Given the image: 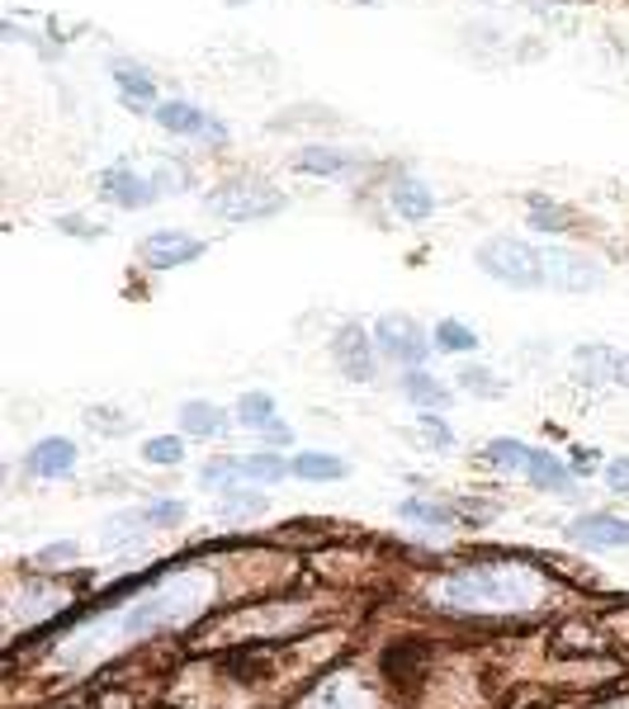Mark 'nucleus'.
Here are the masks:
<instances>
[{
	"label": "nucleus",
	"mask_w": 629,
	"mask_h": 709,
	"mask_svg": "<svg viewBox=\"0 0 629 709\" xmlns=\"http://www.w3.org/2000/svg\"><path fill=\"white\" fill-rule=\"evenodd\" d=\"M530 227H539V233H568V218L564 208H554L545 194H530Z\"/></svg>",
	"instance_id": "28"
},
{
	"label": "nucleus",
	"mask_w": 629,
	"mask_h": 709,
	"mask_svg": "<svg viewBox=\"0 0 629 709\" xmlns=\"http://www.w3.org/2000/svg\"><path fill=\"white\" fill-rule=\"evenodd\" d=\"M110 71H114V81H118V91H124V100L133 104V110H143V104H137V100H152V91H156L147 71H137L133 62H114Z\"/></svg>",
	"instance_id": "25"
},
{
	"label": "nucleus",
	"mask_w": 629,
	"mask_h": 709,
	"mask_svg": "<svg viewBox=\"0 0 629 709\" xmlns=\"http://www.w3.org/2000/svg\"><path fill=\"white\" fill-rule=\"evenodd\" d=\"M398 516H403L408 525H426V530H445L460 521V511L454 506H441V502H426V496H408L403 506H398Z\"/></svg>",
	"instance_id": "20"
},
{
	"label": "nucleus",
	"mask_w": 629,
	"mask_h": 709,
	"mask_svg": "<svg viewBox=\"0 0 629 709\" xmlns=\"http://www.w3.org/2000/svg\"><path fill=\"white\" fill-rule=\"evenodd\" d=\"M403 393L416 402V407H426V412H441V407L450 402V388L431 374V369H403Z\"/></svg>",
	"instance_id": "16"
},
{
	"label": "nucleus",
	"mask_w": 629,
	"mask_h": 709,
	"mask_svg": "<svg viewBox=\"0 0 629 709\" xmlns=\"http://www.w3.org/2000/svg\"><path fill=\"white\" fill-rule=\"evenodd\" d=\"M416 431H426V435L435 440V450H450V445H454V431H450V425L435 417V412H422V417H416Z\"/></svg>",
	"instance_id": "32"
},
{
	"label": "nucleus",
	"mask_w": 629,
	"mask_h": 709,
	"mask_svg": "<svg viewBox=\"0 0 629 709\" xmlns=\"http://www.w3.org/2000/svg\"><path fill=\"white\" fill-rule=\"evenodd\" d=\"M606 487L610 492H629V459H606Z\"/></svg>",
	"instance_id": "33"
},
{
	"label": "nucleus",
	"mask_w": 629,
	"mask_h": 709,
	"mask_svg": "<svg viewBox=\"0 0 629 709\" xmlns=\"http://www.w3.org/2000/svg\"><path fill=\"white\" fill-rule=\"evenodd\" d=\"M237 469L247 483H285L289 459H279L275 450H256V454H237Z\"/></svg>",
	"instance_id": "19"
},
{
	"label": "nucleus",
	"mask_w": 629,
	"mask_h": 709,
	"mask_svg": "<svg viewBox=\"0 0 629 709\" xmlns=\"http://www.w3.org/2000/svg\"><path fill=\"white\" fill-rule=\"evenodd\" d=\"M568 540L587 544V548H629V521L606 516V511H591V516H578L568 525Z\"/></svg>",
	"instance_id": "10"
},
{
	"label": "nucleus",
	"mask_w": 629,
	"mask_h": 709,
	"mask_svg": "<svg viewBox=\"0 0 629 709\" xmlns=\"http://www.w3.org/2000/svg\"><path fill=\"white\" fill-rule=\"evenodd\" d=\"M85 421H91L95 431H118V425H124V417H118V412H100V407H91V412H85Z\"/></svg>",
	"instance_id": "36"
},
{
	"label": "nucleus",
	"mask_w": 629,
	"mask_h": 709,
	"mask_svg": "<svg viewBox=\"0 0 629 709\" xmlns=\"http://www.w3.org/2000/svg\"><path fill=\"white\" fill-rule=\"evenodd\" d=\"M535 582L530 577H516L497 567V573H464V577H450L441 587V600L454 610H512V606H530L535 600Z\"/></svg>",
	"instance_id": "1"
},
{
	"label": "nucleus",
	"mask_w": 629,
	"mask_h": 709,
	"mask_svg": "<svg viewBox=\"0 0 629 709\" xmlns=\"http://www.w3.org/2000/svg\"><path fill=\"white\" fill-rule=\"evenodd\" d=\"M370 331H374L379 360H389V364H398V369H422L426 354H431V346H435L431 336L416 327V317H408V312H383Z\"/></svg>",
	"instance_id": "4"
},
{
	"label": "nucleus",
	"mask_w": 629,
	"mask_h": 709,
	"mask_svg": "<svg viewBox=\"0 0 629 709\" xmlns=\"http://www.w3.org/2000/svg\"><path fill=\"white\" fill-rule=\"evenodd\" d=\"M431 341H435V350H445V354H468V350H478V331L468 322H460V317H441Z\"/></svg>",
	"instance_id": "21"
},
{
	"label": "nucleus",
	"mask_w": 629,
	"mask_h": 709,
	"mask_svg": "<svg viewBox=\"0 0 629 709\" xmlns=\"http://www.w3.org/2000/svg\"><path fill=\"white\" fill-rule=\"evenodd\" d=\"M199 483L208 487V492H237L241 483H247V477H241V469H237V454H214L208 459V464L199 469Z\"/></svg>",
	"instance_id": "22"
},
{
	"label": "nucleus",
	"mask_w": 629,
	"mask_h": 709,
	"mask_svg": "<svg viewBox=\"0 0 629 709\" xmlns=\"http://www.w3.org/2000/svg\"><path fill=\"white\" fill-rule=\"evenodd\" d=\"M549 284L554 289H568V294H591V289L606 284V265H597L591 256L549 251Z\"/></svg>",
	"instance_id": "9"
},
{
	"label": "nucleus",
	"mask_w": 629,
	"mask_h": 709,
	"mask_svg": "<svg viewBox=\"0 0 629 709\" xmlns=\"http://www.w3.org/2000/svg\"><path fill=\"white\" fill-rule=\"evenodd\" d=\"M237 421L251 425V431H266V425L279 421V407H275L270 393H241L237 398Z\"/></svg>",
	"instance_id": "24"
},
{
	"label": "nucleus",
	"mask_w": 629,
	"mask_h": 709,
	"mask_svg": "<svg viewBox=\"0 0 629 709\" xmlns=\"http://www.w3.org/2000/svg\"><path fill=\"white\" fill-rule=\"evenodd\" d=\"M331 354H337L341 374L351 383H370L379 374V350H374V331H364L360 322H341L331 336Z\"/></svg>",
	"instance_id": "5"
},
{
	"label": "nucleus",
	"mask_w": 629,
	"mask_h": 709,
	"mask_svg": "<svg viewBox=\"0 0 629 709\" xmlns=\"http://www.w3.org/2000/svg\"><path fill=\"white\" fill-rule=\"evenodd\" d=\"M227 6H256V0H227Z\"/></svg>",
	"instance_id": "37"
},
{
	"label": "nucleus",
	"mask_w": 629,
	"mask_h": 709,
	"mask_svg": "<svg viewBox=\"0 0 629 709\" xmlns=\"http://www.w3.org/2000/svg\"><path fill=\"white\" fill-rule=\"evenodd\" d=\"M293 440V431L285 421H275V425H266V431H260V445H270V450H279V445H289Z\"/></svg>",
	"instance_id": "35"
},
{
	"label": "nucleus",
	"mask_w": 629,
	"mask_h": 709,
	"mask_svg": "<svg viewBox=\"0 0 629 709\" xmlns=\"http://www.w3.org/2000/svg\"><path fill=\"white\" fill-rule=\"evenodd\" d=\"M72 558H81L72 540H62V544H43L39 554H33V563H39V567H62V563H72Z\"/></svg>",
	"instance_id": "31"
},
{
	"label": "nucleus",
	"mask_w": 629,
	"mask_h": 709,
	"mask_svg": "<svg viewBox=\"0 0 629 709\" xmlns=\"http://www.w3.org/2000/svg\"><path fill=\"white\" fill-rule=\"evenodd\" d=\"M454 383H460L464 393H474V398H487V402L506 393V383H502V379H493L487 369H460V374H454Z\"/></svg>",
	"instance_id": "27"
},
{
	"label": "nucleus",
	"mask_w": 629,
	"mask_h": 709,
	"mask_svg": "<svg viewBox=\"0 0 629 709\" xmlns=\"http://www.w3.org/2000/svg\"><path fill=\"white\" fill-rule=\"evenodd\" d=\"M176 421H181V431H185V435H218L223 425H227V412H223V407H214V402L195 398V402H185V407H181Z\"/></svg>",
	"instance_id": "18"
},
{
	"label": "nucleus",
	"mask_w": 629,
	"mask_h": 709,
	"mask_svg": "<svg viewBox=\"0 0 629 709\" xmlns=\"http://www.w3.org/2000/svg\"><path fill=\"white\" fill-rule=\"evenodd\" d=\"M520 473L530 477V487L549 492V496H578L568 464H558V459H554L549 450H530V459H526V469H520Z\"/></svg>",
	"instance_id": "12"
},
{
	"label": "nucleus",
	"mask_w": 629,
	"mask_h": 709,
	"mask_svg": "<svg viewBox=\"0 0 629 709\" xmlns=\"http://www.w3.org/2000/svg\"><path fill=\"white\" fill-rule=\"evenodd\" d=\"M137 521H143L147 530H152V525H176V521H185V506H181V502H166V496H156V502L137 506Z\"/></svg>",
	"instance_id": "30"
},
{
	"label": "nucleus",
	"mask_w": 629,
	"mask_h": 709,
	"mask_svg": "<svg viewBox=\"0 0 629 709\" xmlns=\"http://www.w3.org/2000/svg\"><path fill=\"white\" fill-rule=\"evenodd\" d=\"M199 256H204V242L189 233H152L137 242V260H143L147 270H181V265L199 260Z\"/></svg>",
	"instance_id": "6"
},
{
	"label": "nucleus",
	"mask_w": 629,
	"mask_h": 709,
	"mask_svg": "<svg viewBox=\"0 0 629 709\" xmlns=\"http://www.w3.org/2000/svg\"><path fill=\"white\" fill-rule=\"evenodd\" d=\"M72 469H76V445L66 435H48L29 450V473H39V477H62Z\"/></svg>",
	"instance_id": "14"
},
{
	"label": "nucleus",
	"mask_w": 629,
	"mask_h": 709,
	"mask_svg": "<svg viewBox=\"0 0 629 709\" xmlns=\"http://www.w3.org/2000/svg\"><path fill=\"white\" fill-rule=\"evenodd\" d=\"M573 360H578V369H587L591 379H606L616 388H629V350L620 346H601V341H587L573 350Z\"/></svg>",
	"instance_id": "11"
},
{
	"label": "nucleus",
	"mask_w": 629,
	"mask_h": 709,
	"mask_svg": "<svg viewBox=\"0 0 629 709\" xmlns=\"http://www.w3.org/2000/svg\"><path fill=\"white\" fill-rule=\"evenodd\" d=\"M293 166L299 171H308V175H341V171H351V166H360V156H351V152H341V147H303L299 156H293Z\"/></svg>",
	"instance_id": "17"
},
{
	"label": "nucleus",
	"mask_w": 629,
	"mask_h": 709,
	"mask_svg": "<svg viewBox=\"0 0 629 709\" xmlns=\"http://www.w3.org/2000/svg\"><path fill=\"white\" fill-rule=\"evenodd\" d=\"M152 119L162 123L166 133H176V137H208V142H223L227 129L214 119V114H204L199 104H189V100H166V104H156Z\"/></svg>",
	"instance_id": "7"
},
{
	"label": "nucleus",
	"mask_w": 629,
	"mask_h": 709,
	"mask_svg": "<svg viewBox=\"0 0 629 709\" xmlns=\"http://www.w3.org/2000/svg\"><path fill=\"white\" fill-rule=\"evenodd\" d=\"M289 473L303 477V483H341V477H351V464H346L341 454H322V450H303L289 459Z\"/></svg>",
	"instance_id": "15"
},
{
	"label": "nucleus",
	"mask_w": 629,
	"mask_h": 709,
	"mask_svg": "<svg viewBox=\"0 0 629 709\" xmlns=\"http://www.w3.org/2000/svg\"><path fill=\"white\" fill-rule=\"evenodd\" d=\"M285 194L279 189H266L256 181H227L208 194V213L223 223H260V218H275V213H285Z\"/></svg>",
	"instance_id": "3"
},
{
	"label": "nucleus",
	"mask_w": 629,
	"mask_h": 709,
	"mask_svg": "<svg viewBox=\"0 0 629 709\" xmlns=\"http://www.w3.org/2000/svg\"><path fill=\"white\" fill-rule=\"evenodd\" d=\"M58 233H66V237H85V242H95V237H100V227H91V223H81V218H58Z\"/></svg>",
	"instance_id": "34"
},
{
	"label": "nucleus",
	"mask_w": 629,
	"mask_h": 709,
	"mask_svg": "<svg viewBox=\"0 0 629 709\" xmlns=\"http://www.w3.org/2000/svg\"><path fill=\"white\" fill-rule=\"evenodd\" d=\"M474 265L483 275L512 284V289H545L549 284V251H539V246L520 242V237H487V242H478Z\"/></svg>",
	"instance_id": "2"
},
{
	"label": "nucleus",
	"mask_w": 629,
	"mask_h": 709,
	"mask_svg": "<svg viewBox=\"0 0 629 709\" xmlns=\"http://www.w3.org/2000/svg\"><path fill=\"white\" fill-rule=\"evenodd\" d=\"M100 194L110 204H118V208H147V204L162 199V189H156L152 175H137L133 166H110L104 171L100 175Z\"/></svg>",
	"instance_id": "8"
},
{
	"label": "nucleus",
	"mask_w": 629,
	"mask_h": 709,
	"mask_svg": "<svg viewBox=\"0 0 629 709\" xmlns=\"http://www.w3.org/2000/svg\"><path fill=\"white\" fill-rule=\"evenodd\" d=\"M389 199H393V213H398V218H408V223H426L431 213H435V194H431L426 181H416V175H403V181H393Z\"/></svg>",
	"instance_id": "13"
},
{
	"label": "nucleus",
	"mask_w": 629,
	"mask_h": 709,
	"mask_svg": "<svg viewBox=\"0 0 629 709\" xmlns=\"http://www.w3.org/2000/svg\"><path fill=\"white\" fill-rule=\"evenodd\" d=\"M256 511H266V492L256 487H237L223 496V516H256Z\"/></svg>",
	"instance_id": "29"
},
{
	"label": "nucleus",
	"mask_w": 629,
	"mask_h": 709,
	"mask_svg": "<svg viewBox=\"0 0 629 709\" xmlns=\"http://www.w3.org/2000/svg\"><path fill=\"white\" fill-rule=\"evenodd\" d=\"M143 459L156 469H176L181 459H185V440L181 435H152L147 445H143Z\"/></svg>",
	"instance_id": "26"
},
{
	"label": "nucleus",
	"mask_w": 629,
	"mask_h": 709,
	"mask_svg": "<svg viewBox=\"0 0 629 709\" xmlns=\"http://www.w3.org/2000/svg\"><path fill=\"white\" fill-rule=\"evenodd\" d=\"M526 459H530V445H526V440H512V435H497V440H487V450H483V464H493L497 473L526 469Z\"/></svg>",
	"instance_id": "23"
}]
</instances>
